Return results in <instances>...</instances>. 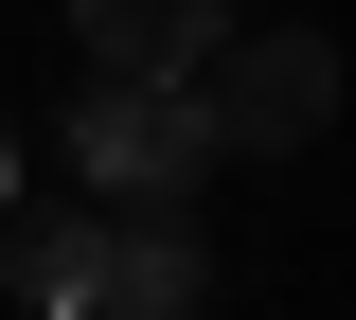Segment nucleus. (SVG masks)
Instances as JSON below:
<instances>
[{
    "label": "nucleus",
    "instance_id": "obj_1",
    "mask_svg": "<svg viewBox=\"0 0 356 320\" xmlns=\"http://www.w3.org/2000/svg\"><path fill=\"white\" fill-rule=\"evenodd\" d=\"M54 142H72V178H107V196H196V178H214L196 71H89V90L54 107Z\"/></svg>",
    "mask_w": 356,
    "mask_h": 320
},
{
    "label": "nucleus",
    "instance_id": "obj_2",
    "mask_svg": "<svg viewBox=\"0 0 356 320\" xmlns=\"http://www.w3.org/2000/svg\"><path fill=\"white\" fill-rule=\"evenodd\" d=\"M196 107H214V160H303V142L339 125V53H321L303 18H232V36L196 53Z\"/></svg>",
    "mask_w": 356,
    "mask_h": 320
},
{
    "label": "nucleus",
    "instance_id": "obj_3",
    "mask_svg": "<svg viewBox=\"0 0 356 320\" xmlns=\"http://www.w3.org/2000/svg\"><path fill=\"white\" fill-rule=\"evenodd\" d=\"M196 285H214V231H196V196H107V303L196 320Z\"/></svg>",
    "mask_w": 356,
    "mask_h": 320
},
{
    "label": "nucleus",
    "instance_id": "obj_4",
    "mask_svg": "<svg viewBox=\"0 0 356 320\" xmlns=\"http://www.w3.org/2000/svg\"><path fill=\"white\" fill-rule=\"evenodd\" d=\"M232 36V0H72V53L89 71H196Z\"/></svg>",
    "mask_w": 356,
    "mask_h": 320
},
{
    "label": "nucleus",
    "instance_id": "obj_5",
    "mask_svg": "<svg viewBox=\"0 0 356 320\" xmlns=\"http://www.w3.org/2000/svg\"><path fill=\"white\" fill-rule=\"evenodd\" d=\"M0 285H18L36 320L107 303V214H18V231H0Z\"/></svg>",
    "mask_w": 356,
    "mask_h": 320
},
{
    "label": "nucleus",
    "instance_id": "obj_6",
    "mask_svg": "<svg viewBox=\"0 0 356 320\" xmlns=\"http://www.w3.org/2000/svg\"><path fill=\"white\" fill-rule=\"evenodd\" d=\"M72 320H143V303H72Z\"/></svg>",
    "mask_w": 356,
    "mask_h": 320
},
{
    "label": "nucleus",
    "instance_id": "obj_7",
    "mask_svg": "<svg viewBox=\"0 0 356 320\" xmlns=\"http://www.w3.org/2000/svg\"><path fill=\"white\" fill-rule=\"evenodd\" d=\"M0 178H18V160H0Z\"/></svg>",
    "mask_w": 356,
    "mask_h": 320
}]
</instances>
